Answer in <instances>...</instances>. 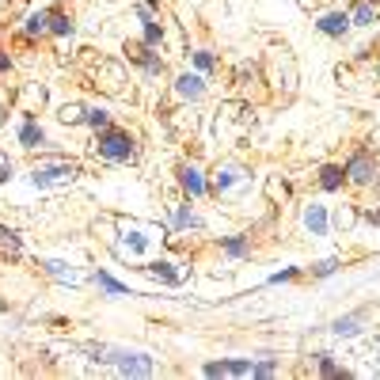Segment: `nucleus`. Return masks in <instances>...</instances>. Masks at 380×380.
<instances>
[{"instance_id": "b1692460", "label": "nucleus", "mask_w": 380, "mask_h": 380, "mask_svg": "<svg viewBox=\"0 0 380 380\" xmlns=\"http://www.w3.org/2000/svg\"><path fill=\"white\" fill-rule=\"evenodd\" d=\"M58 118H61L65 126H80V122H84V107H80V103H65V107L58 110Z\"/></svg>"}, {"instance_id": "4be33fe9", "label": "nucleus", "mask_w": 380, "mask_h": 380, "mask_svg": "<svg viewBox=\"0 0 380 380\" xmlns=\"http://www.w3.org/2000/svg\"><path fill=\"white\" fill-rule=\"evenodd\" d=\"M84 122H88L91 130H107V126H110V110H103V107H88V110H84Z\"/></svg>"}, {"instance_id": "7ed1b4c3", "label": "nucleus", "mask_w": 380, "mask_h": 380, "mask_svg": "<svg viewBox=\"0 0 380 380\" xmlns=\"http://www.w3.org/2000/svg\"><path fill=\"white\" fill-rule=\"evenodd\" d=\"M145 232H149L145 224H133V221L126 224V221H122V240L115 236L110 244H115V251H118L122 259H133V263H137V259H145V255L152 251V236H145Z\"/></svg>"}, {"instance_id": "c756f323", "label": "nucleus", "mask_w": 380, "mask_h": 380, "mask_svg": "<svg viewBox=\"0 0 380 380\" xmlns=\"http://www.w3.org/2000/svg\"><path fill=\"white\" fill-rule=\"evenodd\" d=\"M354 221H357V213H354V206H342L339 213H335V224H339L342 232L346 228H354Z\"/></svg>"}, {"instance_id": "f3484780", "label": "nucleus", "mask_w": 380, "mask_h": 380, "mask_svg": "<svg viewBox=\"0 0 380 380\" xmlns=\"http://www.w3.org/2000/svg\"><path fill=\"white\" fill-rule=\"evenodd\" d=\"M23 255V244L12 228H0V259H19Z\"/></svg>"}, {"instance_id": "c9c22d12", "label": "nucleus", "mask_w": 380, "mask_h": 380, "mask_svg": "<svg viewBox=\"0 0 380 380\" xmlns=\"http://www.w3.org/2000/svg\"><path fill=\"white\" fill-rule=\"evenodd\" d=\"M8 69H12V58H8L4 50H0V73H8Z\"/></svg>"}, {"instance_id": "6ab92c4d", "label": "nucleus", "mask_w": 380, "mask_h": 380, "mask_svg": "<svg viewBox=\"0 0 380 380\" xmlns=\"http://www.w3.org/2000/svg\"><path fill=\"white\" fill-rule=\"evenodd\" d=\"M73 31H76L73 16H65V12H50V34H58V38H69Z\"/></svg>"}, {"instance_id": "2f4dec72", "label": "nucleus", "mask_w": 380, "mask_h": 380, "mask_svg": "<svg viewBox=\"0 0 380 380\" xmlns=\"http://www.w3.org/2000/svg\"><path fill=\"white\" fill-rule=\"evenodd\" d=\"M194 65H198L202 73H209V69H213V54H209V50H198V54H194Z\"/></svg>"}, {"instance_id": "20e7f679", "label": "nucleus", "mask_w": 380, "mask_h": 380, "mask_svg": "<svg viewBox=\"0 0 380 380\" xmlns=\"http://www.w3.org/2000/svg\"><path fill=\"white\" fill-rule=\"evenodd\" d=\"M76 175H80V167L73 160H46L31 171V182L34 187H69Z\"/></svg>"}, {"instance_id": "39448f33", "label": "nucleus", "mask_w": 380, "mask_h": 380, "mask_svg": "<svg viewBox=\"0 0 380 380\" xmlns=\"http://www.w3.org/2000/svg\"><path fill=\"white\" fill-rule=\"evenodd\" d=\"M91 80H95V88L107 91V95H126V69L118 65V61L110 58H99V65L91 69Z\"/></svg>"}, {"instance_id": "f704fd0d", "label": "nucleus", "mask_w": 380, "mask_h": 380, "mask_svg": "<svg viewBox=\"0 0 380 380\" xmlns=\"http://www.w3.org/2000/svg\"><path fill=\"white\" fill-rule=\"evenodd\" d=\"M293 278H297V270H281V274H274L270 281H293Z\"/></svg>"}, {"instance_id": "f03ea898", "label": "nucleus", "mask_w": 380, "mask_h": 380, "mask_svg": "<svg viewBox=\"0 0 380 380\" xmlns=\"http://www.w3.org/2000/svg\"><path fill=\"white\" fill-rule=\"evenodd\" d=\"M95 152H99L103 160H110V164H130V160L137 156L133 137L126 130H115V126L99 130V137H95Z\"/></svg>"}, {"instance_id": "f257e3e1", "label": "nucleus", "mask_w": 380, "mask_h": 380, "mask_svg": "<svg viewBox=\"0 0 380 380\" xmlns=\"http://www.w3.org/2000/svg\"><path fill=\"white\" fill-rule=\"evenodd\" d=\"M84 354L91 357V361H103V365H115L118 372H126V377H152V357L141 354V350H118V346H107V342H88V346H80Z\"/></svg>"}, {"instance_id": "7c9ffc66", "label": "nucleus", "mask_w": 380, "mask_h": 380, "mask_svg": "<svg viewBox=\"0 0 380 380\" xmlns=\"http://www.w3.org/2000/svg\"><path fill=\"white\" fill-rule=\"evenodd\" d=\"M335 270H339V259H323V263H316V266H312L316 278H331Z\"/></svg>"}, {"instance_id": "f8f14e48", "label": "nucleus", "mask_w": 380, "mask_h": 380, "mask_svg": "<svg viewBox=\"0 0 380 380\" xmlns=\"http://www.w3.org/2000/svg\"><path fill=\"white\" fill-rule=\"evenodd\" d=\"M42 270L50 274V278H58L61 285H80V281H84V274H76L73 266L58 263V259H46V263H42Z\"/></svg>"}, {"instance_id": "e433bc0d", "label": "nucleus", "mask_w": 380, "mask_h": 380, "mask_svg": "<svg viewBox=\"0 0 380 380\" xmlns=\"http://www.w3.org/2000/svg\"><path fill=\"white\" fill-rule=\"evenodd\" d=\"M365 217H369V221H377V224H380V209H369V213H365Z\"/></svg>"}, {"instance_id": "aec40b11", "label": "nucleus", "mask_w": 380, "mask_h": 380, "mask_svg": "<svg viewBox=\"0 0 380 380\" xmlns=\"http://www.w3.org/2000/svg\"><path fill=\"white\" fill-rule=\"evenodd\" d=\"M342 182H346V171H342V167L327 164V167L320 171V187H323V190H339Z\"/></svg>"}, {"instance_id": "473e14b6", "label": "nucleus", "mask_w": 380, "mask_h": 380, "mask_svg": "<svg viewBox=\"0 0 380 380\" xmlns=\"http://www.w3.org/2000/svg\"><path fill=\"white\" fill-rule=\"evenodd\" d=\"M278 372V365L274 361H263V365H255V377H274Z\"/></svg>"}, {"instance_id": "dca6fc26", "label": "nucleus", "mask_w": 380, "mask_h": 380, "mask_svg": "<svg viewBox=\"0 0 380 380\" xmlns=\"http://www.w3.org/2000/svg\"><path fill=\"white\" fill-rule=\"evenodd\" d=\"M380 19V12H377V4H369V0H361L354 12H350V23L354 27H372Z\"/></svg>"}, {"instance_id": "c85d7f7f", "label": "nucleus", "mask_w": 380, "mask_h": 380, "mask_svg": "<svg viewBox=\"0 0 380 380\" xmlns=\"http://www.w3.org/2000/svg\"><path fill=\"white\" fill-rule=\"evenodd\" d=\"M221 248L228 251V255H236V259H240V255H248V240H244V236H228V240H224Z\"/></svg>"}, {"instance_id": "393cba45", "label": "nucleus", "mask_w": 380, "mask_h": 380, "mask_svg": "<svg viewBox=\"0 0 380 380\" xmlns=\"http://www.w3.org/2000/svg\"><path fill=\"white\" fill-rule=\"evenodd\" d=\"M95 281H99V289H107L110 297H122V293H126V285H122V281H115L107 270H99V274H95Z\"/></svg>"}, {"instance_id": "4468645a", "label": "nucleus", "mask_w": 380, "mask_h": 380, "mask_svg": "<svg viewBox=\"0 0 380 380\" xmlns=\"http://www.w3.org/2000/svg\"><path fill=\"white\" fill-rule=\"evenodd\" d=\"M305 228L312 232V236H327V209H323L320 202H312V206L305 209Z\"/></svg>"}, {"instance_id": "4c0bfd02", "label": "nucleus", "mask_w": 380, "mask_h": 380, "mask_svg": "<svg viewBox=\"0 0 380 380\" xmlns=\"http://www.w3.org/2000/svg\"><path fill=\"white\" fill-rule=\"evenodd\" d=\"M377 73H380V69H377Z\"/></svg>"}, {"instance_id": "2eb2a0df", "label": "nucleus", "mask_w": 380, "mask_h": 380, "mask_svg": "<svg viewBox=\"0 0 380 380\" xmlns=\"http://www.w3.org/2000/svg\"><path fill=\"white\" fill-rule=\"evenodd\" d=\"M19 145H23V149H42V145H46V133L38 130L34 118H27V122H23V130H19Z\"/></svg>"}, {"instance_id": "9b49d317", "label": "nucleus", "mask_w": 380, "mask_h": 380, "mask_svg": "<svg viewBox=\"0 0 380 380\" xmlns=\"http://www.w3.org/2000/svg\"><path fill=\"white\" fill-rule=\"evenodd\" d=\"M179 182H182V190H187L190 198H202V194H206V179H202V171L194 164L179 167Z\"/></svg>"}, {"instance_id": "a211bd4d", "label": "nucleus", "mask_w": 380, "mask_h": 380, "mask_svg": "<svg viewBox=\"0 0 380 380\" xmlns=\"http://www.w3.org/2000/svg\"><path fill=\"white\" fill-rule=\"evenodd\" d=\"M23 31L27 34H46V31H50V8L31 12V16H27V23H23Z\"/></svg>"}, {"instance_id": "6e6552de", "label": "nucleus", "mask_w": 380, "mask_h": 380, "mask_svg": "<svg viewBox=\"0 0 380 380\" xmlns=\"http://www.w3.org/2000/svg\"><path fill=\"white\" fill-rule=\"evenodd\" d=\"M350 27H354V23H350V16H346V12H327V16H320V19H316V31H320V34H327V38H342V34H346Z\"/></svg>"}, {"instance_id": "5701e85b", "label": "nucleus", "mask_w": 380, "mask_h": 380, "mask_svg": "<svg viewBox=\"0 0 380 380\" xmlns=\"http://www.w3.org/2000/svg\"><path fill=\"white\" fill-rule=\"evenodd\" d=\"M240 175H244V171H240V167H232V164H228V167H217V175H213V187H217V190H228L232 182L240 179Z\"/></svg>"}, {"instance_id": "bb28decb", "label": "nucleus", "mask_w": 380, "mask_h": 380, "mask_svg": "<svg viewBox=\"0 0 380 380\" xmlns=\"http://www.w3.org/2000/svg\"><path fill=\"white\" fill-rule=\"evenodd\" d=\"M331 331H335V335L342 339V335H357L361 327H357V316H342V320H335V323H331Z\"/></svg>"}, {"instance_id": "ddd939ff", "label": "nucleus", "mask_w": 380, "mask_h": 380, "mask_svg": "<svg viewBox=\"0 0 380 380\" xmlns=\"http://www.w3.org/2000/svg\"><path fill=\"white\" fill-rule=\"evenodd\" d=\"M42 103H46V91H42L38 84H27V88H23V95H19V110H23L27 118H34V115H38V107H42Z\"/></svg>"}, {"instance_id": "a878e982", "label": "nucleus", "mask_w": 380, "mask_h": 380, "mask_svg": "<svg viewBox=\"0 0 380 380\" xmlns=\"http://www.w3.org/2000/svg\"><path fill=\"white\" fill-rule=\"evenodd\" d=\"M145 42H149V46H160V42H164V23H160V19H145Z\"/></svg>"}, {"instance_id": "1a4fd4ad", "label": "nucleus", "mask_w": 380, "mask_h": 380, "mask_svg": "<svg viewBox=\"0 0 380 380\" xmlns=\"http://www.w3.org/2000/svg\"><path fill=\"white\" fill-rule=\"evenodd\" d=\"M175 95H179L182 103L202 99V95H206V80H202V76H194V73H182L179 80H175Z\"/></svg>"}, {"instance_id": "412c9836", "label": "nucleus", "mask_w": 380, "mask_h": 380, "mask_svg": "<svg viewBox=\"0 0 380 380\" xmlns=\"http://www.w3.org/2000/svg\"><path fill=\"white\" fill-rule=\"evenodd\" d=\"M145 270H149L152 278L167 281V285H175V281H179V270H171V263H164V259H160V263H149Z\"/></svg>"}, {"instance_id": "0eeeda50", "label": "nucleus", "mask_w": 380, "mask_h": 380, "mask_svg": "<svg viewBox=\"0 0 380 380\" xmlns=\"http://www.w3.org/2000/svg\"><path fill=\"white\" fill-rule=\"evenodd\" d=\"M372 175H377V164H372L369 152H357V156L346 164V179H350V182H357V187L372 182Z\"/></svg>"}, {"instance_id": "423d86ee", "label": "nucleus", "mask_w": 380, "mask_h": 380, "mask_svg": "<svg viewBox=\"0 0 380 380\" xmlns=\"http://www.w3.org/2000/svg\"><path fill=\"white\" fill-rule=\"evenodd\" d=\"M126 58H130L137 69H145L149 76L164 73V61H160L156 46H149V42H126Z\"/></svg>"}, {"instance_id": "9d476101", "label": "nucleus", "mask_w": 380, "mask_h": 380, "mask_svg": "<svg viewBox=\"0 0 380 380\" xmlns=\"http://www.w3.org/2000/svg\"><path fill=\"white\" fill-rule=\"evenodd\" d=\"M255 365L251 361H209L206 365V377H251Z\"/></svg>"}, {"instance_id": "72a5a7b5", "label": "nucleus", "mask_w": 380, "mask_h": 380, "mask_svg": "<svg viewBox=\"0 0 380 380\" xmlns=\"http://www.w3.org/2000/svg\"><path fill=\"white\" fill-rule=\"evenodd\" d=\"M8 175H12V164H8V156H4V152H0V182L8 179Z\"/></svg>"}, {"instance_id": "cd10ccee", "label": "nucleus", "mask_w": 380, "mask_h": 380, "mask_svg": "<svg viewBox=\"0 0 380 380\" xmlns=\"http://www.w3.org/2000/svg\"><path fill=\"white\" fill-rule=\"evenodd\" d=\"M316 365H320V372H323V377H350V369H339V365L331 361L327 354H316Z\"/></svg>"}]
</instances>
